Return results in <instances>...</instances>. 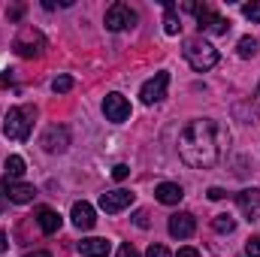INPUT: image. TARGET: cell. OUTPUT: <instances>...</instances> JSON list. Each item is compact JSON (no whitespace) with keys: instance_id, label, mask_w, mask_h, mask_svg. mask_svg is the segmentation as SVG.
Segmentation results:
<instances>
[{"instance_id":"obj_6","label":"cell","mask_w":260,"mask_h":257,"mask_svg":"<svg viewBox=\"0 0 260 257\" xmlns=\"http://www.w3.org/2000/svg\"><path fill=\"white\" fill-rule=\"evenodd\" d=\"M0 197H6L9 203H18V206H24V203H34L37 188H34V185H24V182L0 179Z\"/></svg>"},{"instance_id":"obj_3","label":"cell","mask_w":260,"mask_h":257,"mask_svg":"<svg viewBox=\"0 0 260 257\" xmlns=\"http://www.w3.org/2000/svg\"><path fill=\"white\" fill-rule=\"evenodd\" d=\"M185 61L194 67L197 73H206V70H212V67L218 64V49L209 40L194 37V40L185 43Z\"/></svg>"},{"instance_id":"obj_9","label":"cell","mask_w":260,"mask_h":257,"mask_svg":"<svg viewBox=\"0 0 260 257\" xmlns=\"http://www.w3.org/2000/svg\"><path fill=\"white\" fill-rule=\"evenodd\" d=\"M40 145H43L49 154H61V151H67V145H70V130L61 127V124L46 127V133L40 136Z\"/></svg>"},{"instance_id":"obj_18","label":"cell","mask_w":260,"mask_h":257,"mask_svg":"<svg viewBox=\"0 0 260 257\" xmlns=\"http://www.w3.org/2000/svg\"><path fill=\"white\" fill-rule=\"evenodd\" d=\"M164 9H167V18H164V30H167L170 37H176V34L182 30V21H179V15H176V6L167 0V3H164Z\"/></svg>"},{"instance_id":"obj_1","label":"cell","mask_w":260,"mask_h":257,"mask_svg":"<svg viewBox=\"0 0 260 257\" xmlns=\"http://www.w3.org/2000/svg\"><path fill=\"white\" fill-rule=\"evenodd\" d=\"M230 139L224 127L212 118H197L179 133V157L194 167V170H209L221 160V142Z\"/></svg>"},{"instance_id":"obj_32","label":"cell","mask_w":260,"mask_h":257,"mask_svg":"<svg viewBox=\"0 0 260 257\" xmlns=\"http://www.w3.org/2000/svg\"><path fill=\"white\" fill-rule=\"evenodd\" d=\"M6 245H9V242H6V233L0 230V251H6Z\"/></svg>"},{"instance_id":"obj_30","label":"cell","mask_w":260,"mask_h":257,"mask_svg":"<svg viewBox=\"0 0 260 257\" xmlns=\"http://www.w3.org/2000/svg\"><path fill=\"white\" fill-rule=\"evenodd\" d=\"M136 224L139 227H148V212H136Z\"/></svg>"},{"instance_id":"obj_15","label":"cell","mask_w":260,"mask_h":257,"mask_svg":"<svg viewBox=\"0 0 260 257\" xmlns=\"http://www.w3.org/2000/svg\"><path fill=\"white\" fill-rule=\"evenodd\" d=\"M70 218H73V224H76L79 230H91V227H94V221H97V215H94V206H91V203H85V200L73 203V212H70Z\"/></svg>"},{"instance_id":"obj_19","label":"cell","mask_w":260,"mask_h":257,"mask_svg":"<svg viewBox=\"0 0 260 257\" xmlns=\"http://www.w3.org/2000/svg\"><path fill=\"white\" fill-rule=\"evenodd\" d=\"M24 176V157H18V154H9L6 157V179H21Z\"/></svg>"},{"instance_id":"obj_17","label":"cell","mask_w":260,"mask_h":257,"mask_svg":"<svg viewBox=\"0 0 260 257\" xmlns=\"http://www.w3.org/2000/svg\"><path fill=\"white\" fill-rule=\"evenodd\" d=\"M37 224H40V230H43L46 236H52V233H58V230H61V215H58L55 209L43 206V209L37 212Z\"/></svg>"},{"instance_id":"obj_13","label":"cell","mask_w":260,"mask_h":257,"mask_svg":"<svg viewBox=\"0 0 260 257\" xmlns=\"http://www.w3.org/2000/svg\"><path fill=\"white\" fill-rule=\"evenodd\" d=\"M194 230H197V218L191 212H176V215H170V236L188 239V236H194Z\"/></svg>"},{"instance_id":"obj_4","label":"cell","mask_w":260,"mask_h":257,"mask_svg":"<svg viewBox=\"0 0 260 257\" xmlns=\"http://www.w3.org/2000/svg\"><path fill=\"white\" fill-rule=\"evenodd\" d=\"M12 49H15V55H21V58H37V55H43V49H46V37H43V30H37V27H21L18 37H15V43H12Z\"/></svg>"},{"instance_id":"obj_10","label":"cell","mask_w":260,"mask_h":257,"mask_svg":"<svg viewBox=\"0 0 260 257\" xmlns=\"http://www.w3.org/2000/svg\"><path fill=\"white\" fill-rule=\"evenodd\" d=\"M103 112H106V118H109V121H115V124L127 121V118H130L127 97H124V94H106V100H103Z\"/></svg>"},{"instance_id":"obj_20","label":"cell","mask_w":260,"mask_h":257,"mask_svg":"<svg viewBox=\"0 0 260 257\" xmlns=\"http://www.w3.org/2000/svg\"><path fill=\"white\" fill-rule=\"evenodd\" d=\"M212 227H215V233H233V230H236V221H233L230 215H215Z\"/></svg>"},{"instance_id":"obj_7","label":"cell","mask_w":260,"mask_h":257,"mask_svg":"<svg viewBox=\"0 0 260 257\" xmlns=\"http://www.w3.org/2000/svg\"><path fill=\"white\" fill-rule=\"evenodd\" d=\"M136 24V12L130 9L127 3H112L109 9H106V27L112 30V34H118V30H124V27H133Z\"/></svg>"},{"instance_id":"obj_33","label":"cell","mask_w":260,"mask_h":257,"mask_svg":"<svg viewBox=\"0 0 260 257\" xmlns=\"http://www.w3.org/2000/svg\"><path fill=\"white\" fill-rule=\"evenodd\" d=\"M24 257H52L49 251H30V254H24Z\"/></svg>"},{"instance_id":"obj_16","label":"cell","mask_w":260,"mask_h":257,"mask_svg":"<svg viewBox=\"0 0 260 257\" xmlns=\"http://www.w3.org/2000/svg\"><path fill=\"white\" fill-rule=\"evenodd\" d=\"M154 197H157V203H164V206H179L182 203V185H176V182H160L157 188H154Z\"/></svg>"},{"instance_id":"obj_22","label":"cell","mask_w":260,"mask_h":257,"mask_svg":"<svg viewBox=\"0 0 260 257\" xmlns=\"http://www.w3.org/2000/svg\"><path fill=\"white\" fill-rule=\"evenodd\" d=\"M242 15L248 21H260V0H251V3H242Z\"/></svg>"},{"instance_id":"obj_31","label":"cell","mask_w":260,"mask_h":257,"mask_svg":"<svg viewBox=\"0 0 260 257\" xmlns=\"http://www.w3.org/2000/svg\"><path fill=\"white\" fill-rule=\"evenodd\" d=\"M6 15L15 21V18H21V6H12V9H6Z\"/></svg>"},{"instance_id":"obj_35","label":"cell","mask_w":260,"mask_h":257,"mask_svg":"<svg viewBox=\"0 0 260 257\" xmlns=\"http://www.w3.org/2000/svg\"><path fill=\"white\" fill-rule=\"evenodd\" d=\"M0 209H3V203H0Z\"/></svg>"},{"instance_id":"obj_8","label":"cell","mask_w":260,"mask_h":257,"mask_svg":"<svg viewBox=\"0 0 260 257\" xmlns=\"http://www.w3.org/2000/svg\"><path fill=\"white\" fill-rule=\"evenodd\" d=\"M167 88H170V73H154V79H148L139 88V97H142L145 106H151V103H157V100L167 97Z\"/></svg>"},{"instance_id":"obj_28","label":"cell","mask_w":260,"mask_h":257,"mask_svg":"<svg viewBox=\"0 0 260 257\" xmlns=\"http://www.w3.org/2000/svg\"><path fill=\"white\" fill-rule=\"evenodd\" d=\"M224 197H227L224 188H209V200H224Z\"/></svg>"},{"instance_id":"obj_5","label":"cell","mask_w":260,"mask_h":257,"mask_svg":"<svg viewBox=\"0 0 260 257\" xmlns=\"http://www.w3.org/2000/svg\"><path fill=\"white\" fill-rule=\"evenodd\" d=\"M197 27H200V34H212V37H224L227 30H230V21L224 18V15H218L212 6H200L197 9Z\"/></svg>"},{"instance_id":"obj_14","label":"cell","mask_w":260,"mask_h":257,"mask_svg":"<svg viewBox=\"0 0 260 257\" xmlns=\"http://www.w3.org/2000/svg\"><path fill=\"white\" fill-rule=\"evenodd\" d=\"M76 251L82 257H109L112 245H109V239H103V236H91V239L76 242Z\"/></svg>"},{"instance_id":"obj_34","label":"cell","mask_w":260,"mask_h":257,"mask_svg":"<svg viewBox=\"0 0 260 257\" xmlns=\"http://www.w3.org/2000/svg\"><path fill=\"white\" fill-rule=\"evenodd\" d=\"M257 97H260V88H257Z\"/></svg>"},{"instance_id":"obj_2","label":"cell","mask_w":260,"mask_h":257,"mask_svg":"<svg viewBox=\"0 0 260 257\" xmlns=\"http://www.w3.org/2000/svg\"><path fill=\"white\" fill-rule=\"evenodd\" d=\"M34 106H12L3 118V133L15 142H24L30 136V127H34Z\"/></svg>"},{"instance_id":"obj_25","label":"cell","mask_w":260,"mask_h":257,"mask_svg":"<svg viewBox=\"0 0 260 257\" xmlns=\"http://www.w3.org/2000/svg\"><path fill=\"white\" fill-rule=\"evenodd\" d=\"M127 176H130V167H127V164L112 167V179H115V182H121V179H127Z\"/></svg>"},{"instance_id":"obj_12","label":"cell","mask_w":260,"mask_h":257,"mask_svg":"<svg viewBox=\"0 0 260 257\" xmlns=\"http://www.w3.org/2000/svg\"><path fill=\"white\" fill-rule=\"evenodd\" d=\"M130 203H133V194L124 191V188H118V191H106L103 197H100V209H103V212H109V215L124 212Z\"/></svg>"},{"instance_id":"obj_23","label":"cell","mask_w":260,"mask_h":257,"mask_svg":"<svg viewBox=\"0 0 260 257\" xmlns=\"http://www.w3.org/2000/svg\"><path fill=\"white\" fill-rule=\"evenodd\" d=\"M70 88H73V76H58V79L52 82V91H55V94H67Z\"/></svg>"},{"instance_id":"obj_21","label":"cell","mask_w":260,"mask_h":257,"mask_svg":"<svg viewBox=\"0 0 260 257\" xmlns=\"http://www.w3.org/2000/svg\"><path fill=\"white\" fill-rule=\"evenodd\" d=\"M257 55V40L254 37H242L239 40V58H254Z\"/></svg>"},{"instance_id":"obj_24","label":"cell","mask_w":260,"mask_h":257,"mask_svg":"<svg viewBox=\"0 0 260 257\" xmlns=\"http://www.w3.org/2000/svg\"><path fill=\"white\" fill-rule=\"evenodd\" d=\"M245 254L248 257H260V236H251V239L245 242Z\"/></svg>"},{"instance_id":"obj_26","label":"cell","mask_w":260,"mask_h":257,"mask_svg":"<svg viewBox=\"0 0 260 257\" xmlns=\"http://www.w3.org/2000/svg\"><path fill=\"white\" fill-rule=\"evenodd\" d=\"M145 257H173V254H170L167 245H151V248L145 251Z\"/></svg>"},{"instance_id":"obj_11","label":"cell","mask_w":260,"mask_h":257,"mask_svg":"<svg viewBox=\"0 0 260 257\" xmlns=\"http://www.w3.org/2000/svg\"><path fill=\"white\" fill-rule=\"evenodd\" d=\"M236 206L248 221H260V188H245L236 194Z\"/></svg>"},{"instance_id":"obj_29","label":"cell","mask_w":260,"mask_h":257,"mask_svg":"<svg viewBox=\"0 0 260 257\" xmlns=\"http://www.w3.org/2000/svg\"><path fill=\"white\" fill-rule=\"evenodd\" d=\"M176 257H200V251H197V248H179Z\"/></svg>"},{"instance_id":"obj_27","label":"cell","mask_w":260,"mask_h":257,"mask_svg":"<svg viewBox=\"0 0 260 257\" xmlns=\"http://www.w3.org/2000/svg\"><path fill=\"white\" fill-rule=\"evenodd\" d=\"M115 257H139V251L133 248V242H124V245L118 248V254H115Z\"/></svg>"}]
</instances>
